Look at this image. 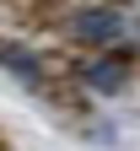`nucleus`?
Wrapping results in <instances>:
<instances>
[{"label": "nucleus", "instance_id": "nucleus-2", "mask_svg": "<svg viewBox=\"0 0 140 151\" xmlns=\"http://www.w3.org/2000/svg\"><path fill=\"white\" fill-rule=\"evenodd\" d=\"M75 81H81L86 92H97V97H113V92L129 86V65L118 60V54H97V60L75 65Z\"/></svg>", "mask_w": 140, "mask_h": 151}, {"label": "nucleus", "instance_id": "nucleus-1", "mask_svg": "<svg viewBox=\"0 0 140 151\" xmlns=\"http://www.w3.org/2000/svg\"><path fill=\"white\" fill-rule=\"evenodd\" d=\"M65 32L86 49H118L129 38V16L118 6H75V16L65 22Z\"/></svg>", "mask_w": 140, "mask_h": 151}, {"label": "nucleus", "instance_id": "nucleus-3", "mask_svg": "<svg viewBox=\"0 0 140 151\" xmlns=\"http://www.w3.org/2000/svg\"><path fill=\"white\" fill-rule=\"evenodd\" d=\"M0 65H6L22 86H43V60H38L32 49H22V43H0Z\"/></svg>", "mask_w": 140, "mask_h": 151}]
</instances>
